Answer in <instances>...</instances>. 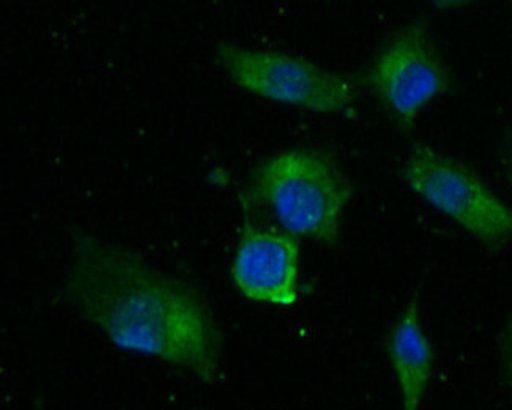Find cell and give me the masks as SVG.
<instances>
[{"label":"cell","instance_id":"6","mask_svg":"<svg viewBox=\"0 0 512 410\" xmlns=\"http://www.w3.org/2000/svg\"><path fill=\"white\" fill-rule=\"evenodd\" d=\"M231 280L249 302L292 308L301 299L300 240L281 228L254 223L245 212Z\"/></svg>","mask_w":512,"mask_h":410},{"label":"cell","instance_id":"2","mask_svg":"<svg viewBox=\"0 0 512 410\" xmlns=\"http://www.w3.org/2000/svg\"><path fill=\"white\" fill-rule=\"evenodd\" d=\"M353 187L325 150L298 147L260 161L240 193L243 209H267L282 231L325 246L341 240Z\"/></svg>","mask_w":512,"mask_h":410},{"label":"cell","instance_id":"9","mask_svg":"<svg viewBox=\"0 0 512 410\" xmlns=\"http://www.w3.org/2000/svg\"><path fill=\"white\" fill-rule=\"evenodd\" d=\"M501 174H503L506 185L512 190V135L503 150V155H501Z\"/></svg>","mask_w":512,"mask_h":410},{"label":"cell","instance_id":"5","mask_svg":"<svg viewBox=\"0 0 512 410\" xmlns=\"http://www.w3.org/2000/svg\"><path fill=\"white\" fill-rule=\"evenodd\" d=\"M216 59L235 86L271 103L339 116L347 114L357 101L355 86L347 76L305 57L221 41Z\"/></svg>","mask_w":512,"mask_h":410},{"label":"cell","instance_id":"1","mask_svg":"<svg viewBox=\"0 0 512 410\" xmlns=\"http://www.w3.org/2000/svg\"><path fill=\"white\" fill-rule=\"evenodd\" d=\"M65 295L82 321L120 351L160 360L213 384L224 336L190 284L156 270L125 246L75 229Z\"/></svg>","mask_w":512,"mask_h":410},{"label":"cell","instance_id":"8","mask_svg":"<svg viewBox=\"0 0 512 410\" xmlns=\"http://www.w3.org/2000/svg\"><path fill=\"white\" fill-rule=\"evenodd\" d=\"M500 357L506 373L512 379V317L506 322L500 335Z\"/></svg>","mask_w":512,"mask_h":410},{"label":"cell","instance_id":"3","mask_svg":"<svg viewBox=\"0 0 512 410\" xmlns=\"http://www.w3.org/2000/svg\"><path fill=\"white\" fill-rule=\"evenodd\" d=\"M402 180L429 207L453 221L489 251L512 243V207L457 158L426 142L405 155Z\"/></svg>","mask_w":512,"mask_h":410},{"label":"cell","instance_id":"4","mask_svg":"<svg viewBox=\"0 0 512 410\" xmlns=\"http://www.w3.org/2000/svg\"><path fill=\"white\" fill-rule=\"evenodd\" d=\"M361 84L399 130L410 131L434 101L453 92L456 81L429 24L415 19L380 46Z\"/></svg>","mask_w":512,"mask_h":410},{"label":"cell","instance_id":"7","mask_svg":"<svg viewBox=\"0 0 512 410\" xmlns=\"http://www.w3.org/2000/svg\"><path fill=\"white\" fill-rule=\"evenodd\" d=\"M401 410H420L434 371V347L421 322L420 305L410 300L397 316L386 343Z\"/></svg>","mask_w":512,"mask_h":410}]
</instances>
